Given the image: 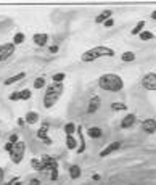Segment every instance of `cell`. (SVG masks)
<instances>
[{"label":"cell","instance_id":"obj_1","mask_svg":"<svg viewBox=\"0 0 156 185\" xmlns=\"http://www.w3.org/2000/svg\"><path fill=\"white\" fill-rule=\"evenodd\" d=\"M98 87L105 90V92H121L124 89V81L119 74H114V72H106V74H102L98 77Z\"/></svg>","mask_w":156,"mask_h":185},{"label":"cell","instance_id":"obj_2","mask_svg":"<svg viewBox=\"0 0 156 185\" xmlns=\"http://www.w3.org/2000/svg\"><path fill=\"white\" fill-rule=\"evenodd\" d=\"M114 50L109 49V47H105V45H98V47H94V49H89L82 53L80 60L84 63H92L98 58H105V57H114Z\"/></svg>","mask_w":156,"mask_h":185},{"label":"cell","instance_id":"obj_3","mask_svg":"<svg viewBox=\"0 0 156 185\" xmlns=\"http://www.w3.org/2000/svg\"><path fill=\"white\" fill-rule=\"evenodd\" d=\"M65 86L63 84H57V82H52L50 86L45 87V95H44V106L45 108H53V105H57V101L60 100Z\"/></svg>","mask_w":156,"mask_h":185},{"label":"cell","instance_id":"obj_4","mask_svg":"<svg viewBox=\"0 0 156 185\" xmlns=\"http://www.w3.org/2000/svg\"><path fill=\"white\" fill-rule=\"evenodd\" d=\"M24 151H26V143H24V142L20 140L18 143H15L13 150L10 151V160H11V163L20 164V163L23 161V158H24Z\"/></svg>","mask_w":156,"mask_h":185},{"label":"cell","instance_id":"obj_5","mask_svg":"<svg viewBox=\"0 0 156 185\" xmlns=\"http://www.w3.org/2000/svg\"><path fill=\"white\" fill-rule=\"evenodd\" d=\"M142 87L145 90H156V72H146L142 79Z\"/></svg>","mask_w":156,"mask_h":185},{"label":"cell","instance_id":"obj_6","mask_svg":"<svg viewBox=\"0 0 156 185\" xmlns=\"http://www.w3.org/2000/svg\"><path fill=\"white\" fill-rule=\"evenodd\" d=\"M15 47L16 45H13L11 42H7V44L0 45V61H5V60L10 58L15 53Z\"/></svg>","mask_w":156,"mask_h":185},{"label":"cell","instance_id":"obj_7","mask_svg":"<svg viewBox=\"0 0 156 185\" xmlns=\"http://www.w3.org/2000/svg\"><path fill=\"white\" fill-rule=\"evenodd\" d=\"M142 129H143V132L148 134V135L154 134L156 132V119L148 118V119H145V121H142Z\"/></svg>","mask_w":156,"mask_h":185},{"label":"cell","instance_id":"obj_8","mask_svg":"<svg viewBox=\"0 0 156 185\" xmlns=\"http://www.w3.org/2000/svg\"><path fill=\"white\" fill-rule=\"evenodd\" d=\"M100 105H102V100H100V97H92L90 98V101H89V106H87V113L89 114H95L97 111H98V108H100Z\"/></svg>","mask_w":156,"mask_h":185},{"label":"cell","instance_id":"obj_9","mask_svg":"<svg viewBox=\"0 0 156 185\" xmlns=\"http://www.w3.org/2000/svg\"><path fill=\"white\" fill-rule=\"evenodd\" d=\"M135 121H137V116H135L134 113H127V114L121 119V129H129V127H132V126L135 124Z\"/></svg>","mask_w":156,"mask_h":185},{"label":"cell","instance_id":"obj_10","mask_svg":"<svg viewBox=\"0 0 156 185\" xmlns=\"http://www.w3.org/2000/svg\"><path fill=\"white\" fill-rule=\"evenodd\" d=\"M119 148H121V143H119V142H111L106 148H103V151H100V158H105V156L111 155L113 151H117Z\"/></svg>","mask_w":156,"mask_h":185},{"label":"cell","instance_id":"obj_11","mask_svg":"<svg viewBox=\"0 0 156 185\" xmlns=\"http://www.w3.org/2000/svg\"><path fill=\"white\" fill-rule=\"evenodd\" d=\"M32 40H34V44L37 45V47H45L47 45V42H48V34H34L32 35Z\"/></svg>","mask_w":156,"mask_h":185},{"label":"cell","instance_id":"obj_12","mask_svg":"<svg viewBox=\"0 0 156 185\" xmlns=\"http://www.w3.org/2000/svg\"><path fill=\"white\" fill-rule=\"evenodd\" d=\"M42 168H44V171H45V169H50V171H53V169H58L57 160L50 158V156H44V158H42Z\"/></svg>","mask_w":156,"mask_h":185},{"label":"cell","instance_id":"obj_13","mask_svg":"<svg viewBox=\"0 0 156 185\" xmlns=\"http://www.w3.org/2000/svg\"><path fill=\"white\" fill-rule=\"evenodd\" d=\"M47 131H48V124L45 123V124H42V127L37 131V137L40 138V140L44 142V143H47V145H50L52 143V140L48 138V135H47Z\"/></svg>","mask_w":156,"mask_h":185},{"label":"cell","instance_id":"obj_14","mask_svg":"<svg viewBox=\"0 0 156 185\" xmlns=\"http://www.w3.org/2000/svg\"><path fill=\"white\" fill-rule=\"evenodd\" d=\"M39 119H40L39 113H35V111H29V113H26V116H24V123H27L29 126H34V124L39 123Z\"/></svg>","mask_w":156,"mask_h":185},{"label":"cell","instance_id":"obj_15","mask_svg":"<svg viewBox=\"0 0 156 185\" xmlns=\"http://www.w3.org/2000/svg\"><path fill=\"white\" fill-rule=\"evenodd\" d=\"M87 135L90 138H100V137L103 135V131L100 127H97V126H92V127L87 129Z\"/></svg>","mask_w":156,"mask_h":185},{"label":"cell","instance_id":"obj_16","mask_svg":"<svg viewBox=\"0 0 156 185\" xmlns=\"http://www.w3.org/2000/svg\"><path fill=\"white\" fill-rule=\"evenodd\" d=\"M113 16V12L111 10H105V12H102V13H100L97 18H95V23L97 24H103L106 20H109V18H111Z\"/></svg>","mask_w":156,"mask_h":185},{"label":"cell","instance_id":"obj_17","mask_svg":"<svg viewBox=\"0 0 156 185\" xmlns=\"http://www.w3.org/2000/svg\"><path fill=\"white\" fill-rule=\"evenodd\" d=\"M80 174H82V171L79 168V164H71L69 166V177L71 179H79Z\"/></svg>","mask_w":156,"mask_h":185},{"label":"cell","instance_id":"obj_18","mask_svg":"<svg viewBox=\"0 0 156 185\" xmlns=\"http://www.w3.org/2000/svg\"><path fill=\"white\" fill-rule=\"evenodd\" d=\"M24 77H26V72H20V74H16V76H11V77L5 79V86H11V84H15V82L23 81Z\"/></svg>","mask_w":156,"mask_h":185},{"label":"cell","instance_id":"obj_19","mask_svg":"<svg viewBox=\"0 0 156 185\" xmlns=\"http://www.w3.org/2000/svg\"><path fill=\"white\" fill-rule=\"evenodd\" d=\"M79 146L77 138H74V135H66V148L68 150H76Z\"/></svg>","mask_w":156,"mask_h":185},{"label":"cell","instance_id":"obj_20","mask_svg":"<svg viewBox=\"0 0 156 185\" xmlns=\"http://www.w3.org/2000/svg\"><path fill=\"white\" fill-rule=\"evenodd\" d=\"M74 132H77V126L74 123H66L65 124V134L66 135H72Z\"/></svg>","mask_w":156,"mask_h":185},{"label":"cell","instance_id":"obj_21","mask_svg":"<svg viewBox=\"0 0 156 185\" xmlns=\"http://www.w3.org/2000/svg\"><path fill=\"white\" fill-rule=\"evenodd\" d=\"M24 40H26V35H24L23 32H16V34L13 35L11 44H13V45H20V44H23Z\"/></svg>","mask_w":156,"mask_h":185},{"label":"cell","instance_id":"obj_22","mask_svg":"<svg viewBox=\"0 0 156 185\" xmlns=\"http://www.w3.org/2000/svg\"><path fill=\"white\" fill-rule=\"evenodd\" d=\"M66 79V74L65 72H57V74H52V82H57V84H63V81Z\"/></svg>","mask_w":156,"mask_h":185},{"label":"cell","instance_id":"obj_23","mask_svg":"<svg viewBox=\"0 0 156 185\" xmlns=\"http://www.w3.org/2000/svg\"><path fill=\"white\" fill-rule=\"evenodd\" d=\"M121 60H122L124 63H131V61L135 60V53H134V52H124V53L121 55Z\"/></svg>","mask_w":156,"mask_h":185},{"label":"cell","instance_id":"obj_24","mask_svg":"<svg viewBox=\"0 0 156 185\" xmlns=\"http://www.w3.org/2000/svg\"><path fill=\"white\" fill-rule=\"evenodd\" d=\"M143 27H145V21H139V23L135 24L134 29L131 31V34H132V35H139V34L143 31Z\"/></svg>","mask_w":156,"mask_h":185},{"label":"cell","instance_id":"obj_25","mask_svg":"<svg viewBox=\"0 0 156 185\" xmlns=\"http://www.w3.org/2000/svg\"><path fill=\"white\" fill-rule=\"evenodd\" d=\"M139 37H140V39L142 40H151V39H154V34L151 32V31H142L140 34H139Z\"/></svg>","mask_w":156,"mask_h":185},{"label":"cell","instance_id":"obj_26","mask_svg":"<svg viewBox=\"0 0 156 185\" xmlns=\"http://www.w3.org/2000/svg\"><path fill=\"white\" fill-rule=\"evenodd\" d=\"M18 95H20V100H29V98L32 97V94H31L29 89H23V90H20V92H18Z\"/></svg>","mask_w":156,"mask_h":185},{"label":"cell","instance_id":"obj_27","mask_svg":"<svg viewBox=\"0 0 156 185\" xmlns=\"http://www.w3.org/2000/svg\"><path fill=\"white\" fill-rule=\"evenodd\" d=\"M44 87H47L45 86V77H35V81H34V89H44Z\"/></svg>","mask_w":156,"mask_h":185},{"label":"cell","instance_id":"obj_28","mask_svg":"<svg viewBox=\"0 0 156 185\" xmlns=\"http://www.w3.org/2000/svg\"><path fill=\"white\" fill-rule=\"evenodd\" d=\"M111 109L113 111H126L127 106L124 103H111Z\"/></svg>","mask_w":156,"mask_h":185},{"label":"cell","instance_id":"obj_29","mask_svg":"<svg viewBox=\"0 0 156 185\" xmlns=\"http://www.w3.org/2000/svg\"><path fill=\"white\" fill-rule=\"evenodd\" d=\"M31 163H32V168H34L35 171H44V168H42V161H39V160H32Z\"/></svg>","mask_w":156,"mask_h":185},{"label":"cell","instance_id":"obj_30","mask_svg":"<svg viewBox=\"0 0 156 185\" xmlns=\"http://www.w3.org/2000/svg\"><path fill=\"white\" fill-rule=\"evenodd\" d=\"M8 142H10V143H18V142H20V137H18V134H11L10 137H8Z\"/></svg>","mask_w":156,"mask_h":185},{"label":"cell","instance_id":"obj_31","mask_svg":"<svg viewBox=\"0 0 156 185\" xmlns=\"http://www.w3.org/2000/svg\"><path fill=\"white\" fill-rule=\"evenodd\" d=\"M103 24H105V27H113L114 26V20H113V18H109V20H106Z\"/></svg>","mask_w":156,"mask_h":185},{"label":"cell","instance_id":"obj_32","mask_svg":"<svg viewBox=\"0 0 156 185\" xmlns=\"http://www.w3.org/2000/svg\"><path fill=\"white\" fill-rule=\"evenodd\" d=\"M50 179H52V180H57V179H58V169H53V171H52Z\"/></svg>","mask_w":156,"mask_h":185},{"label":"cell","instance_id":"obj_33","mask_svg":"<svg viewBox=\"0 0 156 185\" xmlns=\"http://www.w3.org/2000/svg\"><path fill=\"white\" fill-rule=\"evenodd\" d=\"M13 146H15V143H10V142H8V143L5 145V150H7L8 153H10V151L13 150Z\"/></svg>","mask_w":156,"mask_h":185},{"label":"cell","instance_id":"obj_34","mask_svg":"<svg viewBox=\"0 0 156 185\" xmlns=\"http://www.w3.org/2000/svg\"><path fill=\"white\" fill-rule=\"evenodd\" d=\"M50 53H58V45H52V47L48 49Z\"/></svg>","mask_w":156,"mask_h":185},{"label":"cell","instance_id":"obj_35","mask_svg":"<svg viewBox=\"0 0 156 185\" xmlns=\"http://www.w3.org/2000/svg\"><path fill=\"white\" fill-rule=\"evenodd\" d=\"M29 185H40V180H39V179H32Z\"/></svg>","mask_w":156,"mask_h":185},{"label":"cell","instance_id":"obj_36","mask_svg":"<svg viewBox=\"0 0 156 185\" xmlns=\"http://www.w3.org/2000/svg\"><path fill=\"white\" fill-rule=\"evenodd\" d=\"M100 177H102L100 174H94V175H92V179H94V180H100Z\"/></svg>","mask_w":156,"mask_h":185},{"label":"cell","instance_id":"obj_37","mask_svg":"<svg viewBox=\"0 0 156 185\" xmlns=\"http://www.w3.org/2000/svg\"><path fill=\"white\" fill-rule=\"evenodd\" d=\"M2 179H3V169L0 168V180H2Z\"/></svg>","mask_w":156,"mask_h":185},{"label":"cell","instance_id":"obj_38","mask_svg":"<svg viewBox=\"0 0 156 185\" xmlns=\"http://www.w3.org/2000/svg\"><path fill=\"white\" fill-rule=\"evenodd\" d=\"M151 20H156V10L151 13Z\"/></svg>","mask_w":156,"mask_h":185},{"label":"cell","instance_id":"obj_39","mask_svg":"<svg viewBox=\"0 0 156 185\" xmlns=\"http://www.w3.org/2000/svg\"><path fill=\"white\" fill-rule=\"evenodd\" d=\"M0 137H2V132H0Z\"/></svg>","mask_w":156,"mask_h":185},{"label":"cell","instance_id":"obj_40","mask_svg":"<svg viewBox=\"0 0 156 185\" xmlns=\"http://www.w3.org/2000/svg\"><path fill=\"white\" fill-rule=\"evenodd\" d=\"M154 37H156V35H154Z\"/></svg>","mask_w":156,"mask_h":185}]
</instances>
